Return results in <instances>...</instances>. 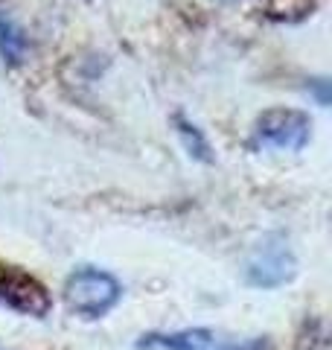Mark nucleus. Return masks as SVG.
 I'll return each instance as SVG.
<instances>
[{
  "mask_svg": "<svg viewBox=\"0 0 332 350\" xmlns=\"http://www.w3.org/2000/svg\"><path fill=\"white\" fill-rule=\"evenodd\" d=\"M312 88L318 91V103H320V105H327V103H329V94H327V82H324V79H315V82H312Z\"/></svg>",
  "mask_w": 332,
  "mask_h": 350,
  "instance_id": "nucleus-8",
  "label": "nucleus"
},
{
  "mask_svg": "<svg viewBox=\"0 0 332 350\" xmlns=\"http://www.w3.org/2000/svg\"><path fill=\"white\" fill-rule=\"evenodd\" d=\"M312 135V120L297 108H271L257 120L253 144L262 149H283V152H301Z\"/></svg>",
  "mask_w": 332,
  "mask_h": 350,
  "instance_id": "nucleus-3",
  "label": "nucleus"
},
{
  "mask_svg": "<svg viewBox=\"0 0 332 350\" xmlns=\"http://www.w3.org/2000/svg\"><path fill=\"white\" fill-rule=\"evenodd\" d=\"M175 126H178V135H181V140H184V146H186V152L195 158V161H204V163H213V152H210V144L204 140V135H202V129L198 126H193L190 120H184L181 114L175 117Z\"/></svg>",
  "mask_w": 332,
  "mask_h": 350,
  "instance_id": "nucleus-7",
  "label": "nucleus"
},
{
  "mask_svg": "<svg viewBox=\"0 0 332 350\" xmlns=\"http://www.w3.org/2000/svg\"><path fill=\"white\" fill-rule=\"evenodd\" d=\"M27 50H29V41L24 36V29L15 24V18L0 12V59L15 68V64L27 59Z\"/></svg>",
  "mask_w": 332,
  "mask_h": 350,
  "instance_id": "nucleus-6",
  "label": "nucleus"
},
{
  "mask_svg": "<svg viewBox=\"0 0 332 350\" xmlns=\"http://www.w3.org/2000/svg\"><path fill=\"white\" fill-rule=\"evenodd\" d=\"M123 298V286L114 275L102 269H76L64 283V304L79 319H102Z\"/></svg>",
  "mask_w": 332,
  "mask_h": 350,
  "instance_id": "nucleus-1",
  "label": "nucleus"
},
{
  "mask_svg": "<svg viewBox=\"0 0 332 350\" xmlns=\"http://www.w3.org/2000/svg\"><path fill=\"white\" fill-rule=\"evenodd\" d=\"M137 350H239V347L225 345L213 330L193 327V330H181V333H149L137 342Z\"/></svg>",
  "mask_w": 332,
  "mask_h": 350,
  "instance_id": "nucleus-5",
  "label": "nucleus"
},
{
  "mask_svg": "<svg viewBox=\"0 0 332 350\" xmlns=\"http://www.w3.org/2000/svg\"><path fill=\"white\" fill-rule=\"evenodd\" d=\"M297 275V260L283 234H268L248 257L245 278L257 289H277Z\"/></svg>",
  "mask_w": 332,
  "mask_h": 350,
  "instance_id": "nucleus-2",
  "label": "nucleus"
},
{
  "mask_svg": "<svg viewBox=\"0 0 332 350\" xmlns=\"http://www.w3.org/2000/svg\"><path fill=\"white\" fill-rule=\"evenodd\" d=\"M0 350H6V347H0Z\"/></svg>",
  "mask_w": 332,
  "mask_h": 350,
  "instance_id": "nucleus-9",
  "label": "nucleus"
},
{
  "mask_svg": "<svg viewBox=\"0 0 332 350\" xmlns=\"http://www.w3.org/2000/svg\"><path fill=\"white\" fill-rule=\"evenodd\" d=\"M0 304L32 319H44L53 306L50 292L44 289L41 280L6 262H0Z\"/></svg>",
  "mask_w": 332,
  "mask_h": 350,
  "instance_id": "nucleus-4",
  "label": "nucleus"
}]
</instances>
